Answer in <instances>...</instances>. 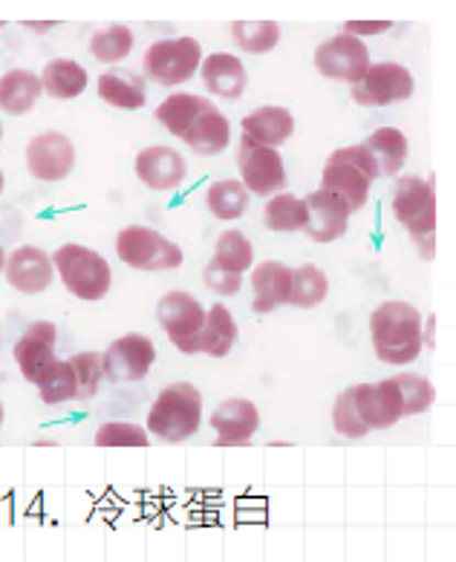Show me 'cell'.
Masks as SVG:
<instances>
[{"label": "cell", "instance_id": "21", "mask_svg": "<svg viewBox=\"0 0 456 562\" xmlns=\"http://www.w3.org/2000/svg\"><path fill=\"white\" fill-rule=\"evenodd\" d=\"M289 285H292V269L278 260L260 262L252 271V289H255V308L257 315H269L278 306L289 303Z\"/></svg>", "mask_w": 456, "mask_h": 562}, {"label": "cell", "instance_id": "5", "mask_svg": "<svg viewBox=\"0 0 456 562\" xmlns=\"http://www.w3.org/2000/svg\"><path fill=\"white\" fill-rule=\"evenodd\" d=\"M202 47L197 38H163L145 53V76L159 87L186 85L200 70Z\"/></svg>", "mask_w": 456, "mask_h": 562}, {"label": "cell", "instance_id": "2", "mask_svg": "<svg viewBox=\"0 0 456 562\" xmlns=\"http://www.w3.org/2000/svg\"><path fill=\"white\" fill-rule=\"evenodd\" d=\"M202 422V395L200 390L188 381L168 384L163 393L156 395L154 407L147 413V432H154L156 439L179 445L188 441L193 432L200 430Z\"/></svg>", "mask_w": 456, "mask_h": 562}, {"label": "cell", "instance_id": "31", "mask_svg": "<svg viewBox=\"0 0 456 562\" xmlns=\"http://www.w3.org/2000/svg\"><path fill=\"white\" fill-rule=\"evenodd\" d=\"M248 196L252 193L246 191L241 179H220L214 186L209 188L205 193V205H209L211 214L216 220H225V223H232V220H241L248 209Z\"/></svg>", "mask_w": 456, "mask_h": 562}, {"label": "cell", "instance_id": "39", "mask_svg": "<svg viewBox=\"0 0 456 562\" xmlns=\"http://www.w3.org/2000/svg\"><path fill=\"white\" fill-rule=\"evenodd\" d=\"M99 447H147V430L131 422H108L96 430Z\"/></svg>", "mask_w": 456, "mask_h": 562}, {"label": "cell", "instance_id": "17", "mask_svg": "<svg viewBox=\"0 0 456 562\" xmlns=\"http://www.w3.org/2000/svg\"><path fill=\"white\" fill-rule=\"evenodd\" d=\"M7 280L21 294L47 292L53 283V257L35 246H21L7 257Z\"/></svg>", "mask_w": 456, "mask_h": 562}, {"label": "cell", "instance_id": "16", "mask_svg": "<svg viewBox=\"0 0 456 562\" xmlns=\"http://www.w3.org/2000/svg\"><path fill=\"white\" fill-rule=\"evenodd\" d=\"M186 159L174 147L154 145L140 150V156H136V177L151 191H174L186 182Z\"/></svg>", "mask_w": 456, "mask_h": 562}, {"label": "cell", "instance_id": "37", "mask_svg": "<svg viewBox=\"0 0 456 562\" xmlns=\"http://www.w3.org/2000/svg\"><path fill=\"white\" fill-rule=\"evenodd\" d=\"M73 372H76V384L78 393L76 398L87 401L99 393L101 381H104V367H101V355L99 352H78L70 358Z\"/></svg>", "mask_w": 456, "mask_h": 562}, {"label": "cell", "instance_id": "35", "mask_svg": "<svg viewBox=\"0 0 456 562\" xmlns=\"http://www.w3.org/2000/svg\"><path fill=\"white\" fill-rule=\"evenodd\" d=\"M133 49V32L122 24L104 26V30L93 32L90 38V55L101 64H119L124 61Z\"/></svg>", "mask_w": 456, "mask_h": 562}, {"label": "cell", "instance_id": "12", "mask_svg": "<svg viewBox=\"0 0 456 562\" xmlns=\"http://www.w3.org/2000/svg\"><path fill=\"white\" fill-rule=\"evenodd\" d=\"M353 401L367 430H390L399 418H404L402 393L393 378H385L379 384H356Z\"/></svg>", "mask_w": 456, "mask_h": 562}, {"label": "cell", "instance_id": "32", "mask_svg": "<svg viewBox=\"0 0 456 562\" xmlns=\"http://www.w3.org/2000/svg\"><path fill=\"white\" fill-rule=\"evenodd\" d=\"M326 294H330V280H326V274L318 266L303 262V266L292 269V285H289L287 306L312 308L318 303H324Z\"/></svg>", "mask_w": 456, "mask_h": 562}, {"label": "cell", "instance_id": "41", "mask_svg": "<svg viewBox=\"0 0 456 562\" xmlns=\"http://www.w3.org/2000/svg\"><path fill=\"white\" fill-rule=\"evenodd\" d=\"M202 280H205V285H209L211 292L214 294H223V297H229V294H237L243 289V274H234V271H225L220 269L214 260L202 269Z\"/></svg>", "mask_w": 456, "mask_h": 562}, {"label": "cell", "instance_id": "23", "mask_svg": "<svg viewBox=\"0 0 456 562\" xmlns=\"http://www.w3.org/2000/svg\"><path fill=\"white\" fill-rule=\"evenodd\" d=\"M243 136L252 139L255 145H266L278 150L283 142L294 133V116L287 108H257L252 110L246 119H243Z\"/></svg>", "mask_w": 456, "mask_h": 562}, {"label": "cell", "instance_id": "11", "mask_svg": "<svg viewBox=\"0 0 456 562\" xmlns=\"http://www.w3.org/2000/svg\"><path fill=\"white\" fill-rule=\"evenodd\" d=\"M156 317L179 352L191 355L193 340L205 324V306L188 292H168L156 306Z\"/></svg>", "mask_w": 456, "mask_h": 562}, {"label": "cell", "instance_id": "27", "mask_svg": "<svg viewBox=\"0 0 456 562\" xmlns=\"http://www.w3.org/2000/svg\"><path fill=\"white\" fill-rule=\"evenodd\" d=\"M372 162L379 168V177H396L408 162V136L396 127H379L362 142Z\"/></svg>", "mask_w": 456, "mask_h": 562}, {"label": "cell", "instance_id": "14", "mask_svg": "<svg viewBox=\"0 0 456 562\" xmlns=\"http://www.w3.org/2000/svg\"><path fill=\"white\" fill-rule=\"evenodd\" d=\"M76 165V147L64 133H38L26 145V168L41 182H62Z\"/></svg>", "mask_w": 456, "mask_h": 562}, {"label": "cell", "instance_id": "44", "mask_svg": "<svg viewBox=\"0 0 456 562\" xmlns=\"http://www.w3.org/2000/svg\"><path fill=\"white\" fill-rule=\"evenodd\" d=\"M7 269V255H3V246H0V271Z\"/></svg>", "mask_w": 456, "mask_h": 562}, {"label": "cell", "instance_id": "40", "mask_svg": "<svg viewBox=\"0 0 456 562\" xmlns=\"http://www.w3.org/2000/svg\"><path fill=\"white\" fill-rule=\"evenodd\" d=\"M333 427L338 436H344V439H364L367 436V427L362 424V418H358L356 413V401H353V386L349 390H344V393L335 398V407H333Z\"/></svg>", "mask_w": 456, "mask_h": 562}, {"label": "cell", "instance_id": "20", "mask_svg": "<svg viewBox=\"0 0 456 562\" xmlns=\"http://www.w3.org/2000/svg\"><path fill=\"white\" fill-rule=\"evenodd\" d=\"M370 188L372 182L364 177L362 170L349 168L347 162H338V159L330 156V162H326L324 173H321V191L338 196L347 205L349 214H356V211H362L367 205Z\"/></svg>", "mask_w": 456, "mask_h": 562}, {"label": "cell", "instance_id": "19", "mask_svg": "<svg viewBox=\"0 0 456 562\" xmlns=\"http://www.w3.org/2000/svg\"><path fill=\"white\" fill-rule=\"evenodd\" d=\"M202 85L216 99H241L246 93L248 76L243 61L234 53H211L200 64Z\"/></svg>", "mask_w": 456, "mask_h": 562}, {"label": "cell", "instance_id": "36", "mask_svg": "<svg viewBox=\"0 0 456 562\" xmlns=\"http://www.w3.org/2000/svg\"><path fill=\"white\" fill-rule=\"evenodd\" d=\"M399 393H402V409L404 416H419V413H427L433 407V398H436V390L427 381L425 375H416V372H399L393 375Z\"/></svg>", "mask_w": 456, "mask_h": 562}, {"label": "cell", "instance_id": "33", "mask_svg": "<svg viewBox=\"0 0 456 562\" xmlns=\"http://www.w3.org/2000/svg\"><path fill=\"white\" fill-rule=\"evenodd\" d=\"M232 38L243 53L264 55L280 44V26L275 21H234Z\"/></svg>", "mask_w": 456, "mask_h": 562}, {"label": "cell", "instance_id": "10", "mask_svg": "<svg viewBox=\"0 0 456 562\" xmlns=\"http://www.w3.org/2000/svg\"><path fill=\"white\" fill-rule=\"evenodd\" d=\"M156 361L154 340L147 335H122L108 347V352L101 355V367H104V378L113 384H133L151 372Z\"/></svg>", "mask_w": 456, "mask_h": 562}, {"label": "cell", "instance_id": "8", "mask_svg": "<svg viewBox=\"0 0 456 562\" xmlns=\"http://www.w3.org/2000/svg\"><path fill=\"white\" fill-rule=\"evenodd\" d=\"M413 90H416V85H413L408 67L396 61H381L370 64L367 76L358 85H353V99L362 108H387L396 101H408Z\"/></svg>", "mask_w": 456, "mask_h": 562}, {"label": "cell", "instance_id": "29", "mask_svg": "<svg viewBox=\"0 0 456 562\" xmlns=\"http://www.w3.org/2000/svg\"><path fill=\"white\" fill-rule=\"evenodd\" d=\"M211 99H202V95H193V93H174L156 108V122L163 124L165 131L174 133V136H186L188 127L197 122L202 110L209 108Z\"/></svg>", "mask_w": 456, "mask_h": 562}, {"label": "cell", "instance_id": "28", "mask_svg": "<svg viewBox=\"0 0 456 562\" xmlns=\"http://www.w3.org/2000/svg\"><path fill=\"white\" fill-rule=\"evenodd\" d=\"M41 90L49 93V99H76L87 90V70L78 61L70 58H53L47 61L44 72H41Z\"/></svg>", "mask_w": 456, "mask_h": 562}, {"label": "cell", "instance_id": "43", "mask_svg": "<svg viewBox=\"0 0 456 562\" xmlns=\"http://www.w3.org/2000/svg\"><path fill=\"white\" fill-rule=\"evenodd\" d=\"M390 21H347L344 24V35H353V38H362V35H381V32L390 30Z\"/></svg>", "mask_w": 456, "mask_h": 562}, {"label": "cell", "instance_id": "47", "mask_svg": "<svg viewBox=\"0 0 456 562\" xmlns=\"http://www.w3.org/2000/svg\"><path fill=\"white\" fill-rule=\"evenodd\" d=\"M0 136H3V124H0Z\"/></svg>", "mask_w": 456, "mask_h": 562}, {"label": "cell", "instance_id": "26", "mask_svg": "<svg viewBox=\"0 0 456 562\" xmlns=\"http://www.w3.org/2000/svg\"><path fill=\"white\" fill-rule=\"evenodd\" d=\"M41 78L32 70H9L0 76V110H7L12 116L30 113L41 99Z\"/></svg>", "mask_w": 456, "mask_h": 562}, {"label": "cell", "instance_id": "22", "mask_svg": "<svg viewBox=\"0 0 456 562\" xmlns=\"http://www.w3.org/2000/svg\"><path fill=\"white\" fill-rule=\"evenodd\" d=\"M182 142H186L197 156L223 154L225 147L232 145V124H229V119H225L223 113L216 110L214 101H211L209 108L197 116V122L188 127Z\"/></svg>", "mask_w": 456, "mask_h": 562}, {"label": "cell", "instance_id": "9", "mask_svg": "<svg viewBox=\"0 0 456 562\" xmlns=\"http://www.w3.org/2000/svg\"><path fill=\"white\" fill-rule=\"evenodd\" d=\"M370 49L364 47L362 38L353 35H333L315 49V67L321 76L333 78V81H347V85H358L367 70H370Z\"/></svg>", "mask_w": 456, "mask_h": 562}, {"label": "cell", "instance_id": "7", "mask_svg": "<svg viewBox=\"0 0 456 562\" xmlns=\"http://www.w3.org/2000/svg\"><path fill=\"white\" fill-rule=\"evenodd\" d=\"M237 165H241V182L246 186L248 193L275 196V193L287 188V165H283V156L275 147L255 145L252 139L241 136Z\"/></svg>", "mask_w": 456, "mask_h": 562}, {"label": "cell", "instance_id": "15", "mask_svg": "<svg viewBox=\"0 0 456 562\" xmlns=\"http://www.w3.org/2000/svg\"><path fill=\"white\" fill-rule=\"evenodd\" d=\"M307 225H303V234L315 243H335L347 234L349 228V211L347 205L326 191L310 193L307 200Z\"/></svg>", "mask_w": 456, "mask_h": 562}, {"label": "cell", "instance_id": "18", "mask_svg": "<svg viewBox=\"0 0 456 562\" xmlns=\"http://www.w3.org/2000/svg\"><path fill=\"white\" fill-rule=\"evenodd\" d=\"M211 427H214L216 447L246 445L260 427V413L248 398H225L220 407L211 413Z\"/></svg>", "mask_w": 456, "mask_h": 562}, {"label": "cell", "instance_id": "25", "mask_svg": "<svg viewBox=\"0 0 456 562\" xmlns=\"http://www.w3.org/2000/svg\"><path fill=\"white\" fill-rule=\"evenodd\" d=\"M99 95L110 108L142 110L145 108V78L133 70L110 67L99 76Z\"/></svg>", "mask_w": 456, "mask_h": 562}, {"label": "cell", "instance_id": "34", "mask_svg": "<svg viewBox=\"0 0 456 562\" xmlns=\"http://www.w3.org/2000/svg\"><path fill=\"white\" fill-rule=\"evenodd\" d=\"M214 262L220 269L243 274V271L252 269V262H255V248H252V243L246 239V234L232 228V232H223L216 237Z\"/></svg>", "mask_w": 456, "mask_h": 562}, {"label": "cell", "instance_id": "46", "mask_svg": "<svg viewBox=\"0 0 456 562\" xmlns=\"http://www.w3.org/2000/svg\"><path fill=\"white\" fill-rule=\"evenodd\" d=\"M3 416H7V413H3V404H0V427H3Z\"/></svg>", "mask_w": 456, "mask_h": 562}, {"label": "cell", "instance_id": "42", "mask_svg": "<svg viewBox=\"0 0 456 562\" xmlns=\"http://www.w3.org/2000/svg\"><path fill=\"white\" fill-rule=\"evenodd\" d=\"M333 159H338V162H347L349 168L362 170L364 177L370 179V182H376V179H379V168H376L372 156L367 154V147H364V145L338 147V150L333 154Z\"/></svg>", "mask_w": 456, "mask_h": 562}, {"label": "cell", "instance_id": "38", "mask_svg": "<svg viewBox=\"0 0 456 562\" xmlns=\"http://www.w3.org/2000/svg\"><path fill=\"white\" fill-rule=\"evenodd\" d=\"M41 390V401L55 407V404H67V401L76 398L78 384H76V372H73L70 361H58L55 363L53 375L38 386Z\"/></svg>", "mask_w": 456, "mask_h": 562}, {"label": "cell", "instance_id": "24", "mask_svg": "<svg viewBox=\"0 0 456 562\" xmlns=\"http://www.w3.org/2000/svg\"><path fill=\"white\" fill-rule=\"evenodd\" d=\"M234 340H237V324H234L232 312L220 303L205 308V324L200 335L193 340L191 355H209V358H225L232 352Z\"/></svg>", "mask_w": 456, "mask_h": 562}, {"label": "cell", "instance_id": "3", "mask_svg": "<svg viewBox=\"0 0 456 562\" xmlns=\"http://www.w3.org/2000/svg\"><path fill=\"white\" fill-rule=\"evenodd\" d=\"M53 269L62 274L64 289L76 294L78 301H101L110 292L113 274H110L108 260L87 246L67 243L53 255Z\"/></svg>", "mask_w": 456, "mask_h": 562}, {"label": "cell", "instance_id": "45", "mask_svg": "<svg viewBox=\"0 0 456 562\" xmlns=\"http://www.w3.org/2000/svg\"><path fill=\"white\" fill-rule=\"evenodd\" d=\"M3 188H7V179H3V170H0V193H3Z\"/></svg>", "mask_w": 456, "mask_h": 562}, {"label": "cell", "instance_id": "30", "mask_svg": "<svg viewBox=\"0 0 456 562\" xmlns=\"http://www.w3.org/2000/svg\"><path fill=\"white\" fill-rule=\"evenodd\" d=\"M264 223L269 232L278 234L303 232V225H307V205H303L301 196H294V193H275V196L266 202Z\"/></svg>", "mask_w": 456, "mask_h": 562}, {"label": "cell", "instance_id": "4", "mask_svg": "<svg viewBox=\"0 0 456 562\" xmlns=\"http://www.w3.org/2000/svg\"><path fill=\"white\" fill-rule=\"evenodd\" d=\"M116 255L124 266L136 271H174L186 260L177 243L145 225H127L119 232Z\"/></svg>", "mask_w": 456, "mask_h": 562}, {"label": "cell", "instance_id": "6", "mask_svg": "<svg viewBox=\"0 0 456 562\" xmlns=\"http://www.w3.org/2000/svg\"><path fill=\"white\" fill-rule=\"evenodd\" d=\"M393 214L413 239L436 228V193L433 177H399L393 188Z\"/></svg>", "mask_w": 456, "mask_h": 562}, {"label": "cell", "instance_id": "13", "mask_svg": "<svg viewBox=\"0 0 456 562\" xmlns=\"http://www.w3.org/2000/svg\"><path fill=\"white\" fill-rule=\"evenodd\" d=\"M55 331L53 324L47 321H38L26 329V335L15 344V361L21 367V375L30 381V384L41 386L53 375L55 363H58V355H55Z\"/></svg>", "mask_w": 456, "mask_h": 562}, {"label": "cell", "instance_id": "1", "mask_svg": "<svg viewBox=\"0 0 456 562\" xmlns=\"http://www.w3.org/2000/svg\"><path fill=\"white\" fill-rule=\"evenodd\" d=\"M422 324L425 317L416 306L408 301H387L370 315L372 349L381 363L390 367H404L416 361L419 352L425 349L422 344Z\"/></svg>", "mask_w": 456, "mask_h": 562}]
</instances>
